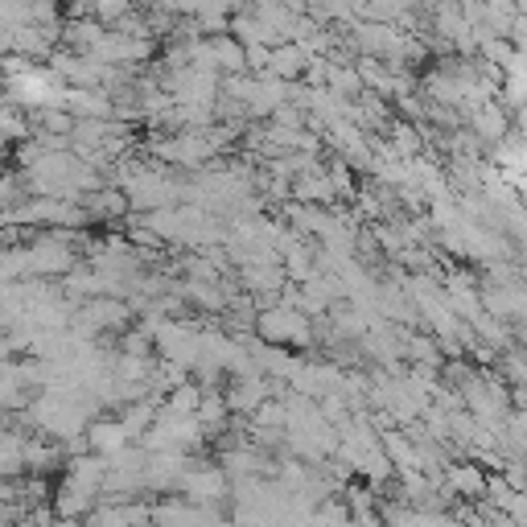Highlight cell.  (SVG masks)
Listing matches in <instances>:
<instances>
[{"label": "cell", "mask_w": 527, "mask_h": 527, "mask_svg": "<svg viewBox=\"0 0 527 527\" xmlns=\"http://www.w3.org/2000/svg\"><path fill=\"white\" fill-rule=\"evenodd\" d=\"M165 9H173V13H202L206 0H165Z\"/></svg>", "instance_id": "cell-3"}, {"label": "cell", "mask_w": 527, "mask_h": 527, "mask_svg": "<svg viewBox=\"0 0 527 527\" xmlns=\"http://www.w3.org/2000/svg\"><path fill=\"white\" fill-rule=\"evenodd\" d=\"M268 62L276 66V75H301V70H305V50L301 46H276Z\"/></svg>", "instance_id": "cell-2"}, {"label": "cell", "mask_w": 527, "mask_h": 527, "mask_svg": "<svg viewBox=\"0 0 527 527\" xmlns=\"http://www.w3.org/2000/svg\"><path fill=\"white\" fill-rule=\"evenodd\" d=\"M206 54L215 58L219 66H231V70L248 66V50H243V42H235V38H223V33H215V38L206 42Z\"/></svg>", "instance_id": "cell-1"}]
</instances>
